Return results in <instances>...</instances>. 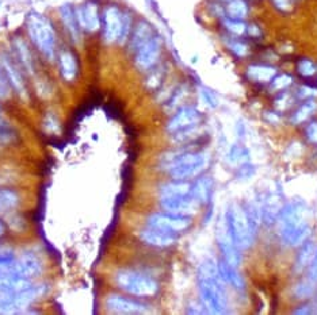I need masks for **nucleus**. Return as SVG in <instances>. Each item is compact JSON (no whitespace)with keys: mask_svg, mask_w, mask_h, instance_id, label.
Masks as SVG:
<instances>
[{"mask_svg":"<svg viewBox=\"0 0 317 315\" xmlns=\"http://www.w3.org/2000/svg\"><path fill=\"white\" fill-rule=\"evenodd\" d=\"M202 121L201 112L194 107H183L176 112L167 125V131L175 137L186 138L198 127Z\"/></svg>","mask_w":317,"mask_h":315,"instance_id":"8","label":"nucleus"},{"mask_svg":"<svg viewBox=\"0 0 317 315\" xmlns=\"http://www.w3.org/2000/svg\"><path fill=\"white\" fill-rule=\"evenodd\" d=\"M114 280L122 291L133 297L150 298L155 297L159 292V283L152 276H148L141 272L123 269V271L117 272Z\"/></svg>","mask_w":317,"mask_h":315,"instance_id":"7","label":"nucleus"},{"mask_svg":"<svg viewBox=\"0 0 317 315\" xmlns=\"http://www.w3.org/2000/svg\"><path fill=\"white\" fill-rule=\"evenodd\" d=\"M59 14H60V19L61 22H63L64 27L67 29L68 34L71 35L72 40L75 42L80 41V38H82V33H80V31H82V29L79 26L75 8L72 7V4H63L60 10H59Z\"/></svg>","mask_w":317,"mask_h":315,"instance_id":"20","label":"nucleus"},{"mask_svg":"<svg viewBox=\"0 0 317 315\" xmlns=\"http://www.w3.org/2000/svg\"><path fill=\"white\" fill-rule=\"evenodd\" d=\"M209 159L203 153H172L164 156L163 165L174 180H187L201 174L208 167Z\"/></svg>","mask_w":317,"mask_h":315,"instance_id":"5","label":"nucleus"},{"mask_svg":"<svg viewBox=\"0 0 317 315\" xmlns=\"http://www.w3.org/2000/svg\"><path fill=\"white\" fill-rule=\"evenodd\" d=\"M308 268H309V272H308V279H310L312 282L317 283V253Z\"/></svg>","mask_w":317,"mask_h":315,"instance_id":"40","label":"nucleus"},{"mask_svg":"<svg viewBox=\"0 0 317 315\" xmlns=\"http://www.w3.org/2000/svg\"><path fill=\"white\" fill-rule=\"evenodd\" d=\"M60 77L65 83H73L79 76V60L71 49H63L57 56Z\"/></svg>","mask_w":317,"mask_h":315,"instance_id":"16","label":"nucleus"},{"mask_svg":"<svg viewBox=\"0 0 317 315\" xmlns=\"http://www.w3.org/2000/svg\"><path fill=\"white\" fill-rule=\"evenodd\" d=\"M101 30L106 44L123 45L133 30L130 12L122 11L117 4H107L101 12Z\"/></svg>","mask_w":317,"mask_h":315,"instance_id":"3","label":"nucleus"},{"mask_svg":"<svg viewBox=\"0 0 317 315\" xmlns=\"http://www.w3.org/2000/svg\"><path fill=\"white\" fill-rule=\"evenodd\" d=\"M218 2H225V3H227L228 0H218Z\"/></svg>","mask_w":317,"mask_h":315,"instance_id":"46","label":"nucleus"},{"mask_svg":"<svg viewBox=\"0 0 317 315\" xmlns=\"http://www.w3.org/2000/svg\"><path fill=\"white\" fill-rule=\"evenodd\" d=\"M14 48H15L16 56H18L22 68H25L30 74L34 73L35 72V63H34L33 53H31L27 42L23 38H15L14 40Z\"/></svg>","mask_w":317,"mask_h":315,"instance_id":"24","label":"nucleus"},{"mask_svg":"<svg viewBox=\"0 0 317 315\" xmlns=\"http://www.w3.org/2000/svg\"><path fill=\"white\" fill-rule=\"evenodd\" d=\"M295 69H297V73H299L301 77H313L314 74L317 73V64L314 63L313 60L304 57V58H300L299 61H297Z\"/></svg>","mask_w":317,"mask_h":315,"instance_id":"31","label":"nucleus"},{"mask_svg":"<svg viewBox=\"0 0 317 315\" xmlns=\"http://www.w3.org/2000/svg\"><path fill=\"white\" fill-rule=\"evenodd\" d=\"M278 73V69L269 64H251L247 67V78L256 84H269Z\"/></svg>","mask_w":317,"mask_h":315,"instance_id":"19","label":"nucleus"},{"mask_svg":"<svg viewBox=\"0 0 317 315\" xmlns=\"http://www.w3.org/2000/svg\"><path fill=\"white\" fill-rule=\"evenodd\" d=\"M202 97L206 102V104H209L210 107H216L217 106V97L214 96V93L209 89H202Z\"/></svg>","mask_w":317,"mask_h":315,"instance_id":"39","label":"nucleus"},{"mask_svg":"<svg viewBox=\"0 0 317 315\" xmlns=\"http://www.w3.org/2000/svg\"><path fill=\"white\" fill-rule=\"evenodd\" d=\"M294 2H295V0H294Z\"/></svg>","mask_w":317,"mask_h":315,"instance_id":"47","label":"nucleus"},{"mask_svg":"<svg viewBox=\"0 0 317 315\" xmlns=\"http://www.w3.org/2000/svg\"><path fill=\"white\" fill-rule=\"evenodd\" d=\"M14 259H15V257H14V254H11V253H0V265H2V264L10 263V261H12Z\"/></svg>","mask_w":317,"mask_h":315,"instance_id":"43","label":"nucleus"},{"mask_svg":"<svg viewBox=\"0 0 317 315\" xmlns=\"http://www.w3.org/2000/svg\"><path fill=\"white\" fill-rule=\"evenodd\" d=\"M225 222L236 246L241 250L248 249L254 242L255 229L247 216L246 210L237 203H232L225 214Z\"/></svg>","mask_w":317,"mask_h":315,"instance_id":"6","label":"nucleus"},{"mask_svg":"<svg viewBox=\"0 0 317 315\" xmlns=\"http://www.w3.org/2000/svg\"><path fill=\"white\" fill-rule=\"evenodd\" d=\"M160 204L165 212L178 215H190L191 212H194L195 207L198 206V203L191 195L160 199Z\"/></svg>","mask_w":317,"mask_h":315,"instance_id":"17","label":"nucleus"},{"mask_svg":"<svg viewBox=\"0 0 317 315\" xmlns=\"http://www.w3.org/2000/svg\"><path fill=\"white\" fill-rule=\"evenodd\" d=\"M213 191V180L209 176L199 178L194 184H191V196L198 204H205L209 202Z\"/></svg>","mask_w":317,"mask_h":315,"instance_id":"23","label":"nucleus"},{"mask_svg":"<svg viewBox=\"0 0 317 315\" xmlns=\"http://www.w3.org/2000/svg\"><path fill=\"white\" fill-rule=\"evenodd\" d=\"M0 65L3 68L4 74H6V77H7L8 83L11 84L12 88L18 92L19 96L23 97V99H27L29 97V91H27L26 83H25V78H23L22 72H21L18 65L6 54L0 57Z\"/></svg>","mask_w":317,"mask_h":315,"instance_id":"14","label":"nucleus"},{"mask_svg":"<svg viewBox=\"0 0 317 315\" xmlns=\"http://www.w3.org/2000/svg\"><path fill=\"white\" fill-rule=\"evenodd\" d=\"M79 26L88 34L97 33L101 30V10L95 0H87L75 8Z\"/></svg>","mask_w":317,"mask_h":315,"instance_id":"11","label":"nucleus"},{"mask_svg":"<svg viewBox=\"0 0 317 315\" xmlns=\"http://www.w3.org/2000/svg\"><path fill=\"white\" fill-rule=\"evenodd\" d=\"M248 159H250L248 150L244 146H240V145H235L229 152V161L233 164L243 165V164H246L248 161Z\"/></svg>","mask_w":317,"mask_h":315,"instance_id":"35","label":"nucleus"},{"mask_svg":"<svg viewBox=\"0 0 317 315\" xmlns=\"http://www.w3.org/2000/svg\"><path fill=\"white\" fill-rule=\"evenodd\" d=\"M106 308L116 314H146L151 310L150 304L117 293L108 295L106 299Z\"/></svg>","mask_w":317,"mask_h":315,"instance_id":"12","label":"nucleus"},{"mask_svg":"<svg viewBox=\"0 0 317 315\" xmlns=\"http://www.w3.org/2000/svg\"><path fill=\"white\" fill-rule=\"evenodd\" d=\"M140 238L146 245L155 246V248H167L176 242V234L163 231V230L155 229L148 226L140 233Z\"/></svg>","mask_w":317,"mask_h":315,"instance_id":"18","label":"nucleus"},{"mask_svg":"<svg viewBox=\"0 0 317 315\" xmlns=\"http://www.w3.org/2000/svg\"><path fill=\"white\" fill-rule=\"evenodd\" d=\"M282 202L281 198L275 193H270L263 199V204H262V219H265L267 223H271L272 221H275L279 215L281 210H282Z\"/></svg>","mask_w":317,"mask_h":315,"instance_id":"25","label":"nucleus"},{"mask_svg":"<svg viewBox=\"0 0 317 315\" xmlns=\"http://www.w3.org/2000/svg\"><path fill=\"white\" fill-rule=\"evenodd\" d=\"M224 10L225 15L229 18L246 21L247 16L250 15V4L247 0H228Z\"/></svg>","mask_w":317,"mask_h":315,"instance_id":"26","label":"nucleus"},{"mask_svg":"<svg viewBox=\"0 0 317 315\" xmlns=\"http://www.w3.org/2000/svg\"><path fill=\"white\" fill-rule=\"evenodd\" d=\"M12 264H14L15 273L18 274L19 278L27 279V280L37 278L42 272L41 260L38 259L34 253L30 252L25 253L21 257L15 259Z\"/></svg>","mask_w":317,"mask_h":315,"instance_id":"15","label":"nucleus"},{"mask_svg":"<svg viewBox=\"0 0 317 315\" xmlns=\"http://www.w3.org/2000/svg\"><path fill=\"white\" fill-rule=\"evenodd\" d=\"M190 215H178L171 212H156L148 218V226L172 234H180L191 226Z\"/></svg>","mask_w":317,"mask_h":315,"instance_id":"9","label":"nucleus"},{"mask_svg":"<svg viewBox=\"0 0 317 315\" xmlns=\"http://www.w3.org/2000/svg\"><path fill=\"white\" fill-rule=\"evenodd\" d=\"M294 314H310V307L309 306H302V308L295 310Z\"/></svg>","mask_w":317,"mask_h":315,"instance_id":"44","label":"nucleus"},{"mask_svg":"<svg viewBox=\"0 0 317 315\" xmlns=\"http://www.w3.org/2000/svg\"><path fill=\"white\" fill-rule=\"evenodd\" d=\"M308 207L302 201H291L285 204L279 215V237L287 246H299L310 235L308 225Z\"/></svg>","mask_w":317,"mask_h":315,"instance_id":"1","label":"nucleus"},{"mask_svg":"<svg viewBox=\"0 0 317 315\" xmlns=\"http://www.w3.org/2000/svg\"><path fill=\"white\" fill-rule=\"evenodd\" d=\"M314 284L316 283L312 282L310 279H305V280L300 282L294 288L295 297L300 299H306V298L312 297L314 292Z\"/></svg>","mask_w":317,"mask_h":315,"instance_id":"34","label":"nucleus"},{"mask_svg":"<svg viewBox=\"0 0 317 315\" xmlns=\"http://www.w3.org/2000/svg\"><path fill=\"white\" fill-rule=\"evenodd\" d=\"M217 241H218V246L221 248V252H222L225 263H228L229 265L235 268L239 267V248L236 246L235 241H233V238H232L231 233H229V230H228L225 219L222 221L221 225H218V229H217Z\"/></svg>","mask_w":317,"mask_h":315,"instance_id":"13","label":"nucleus"},{"mask_svg":"<svg viewBox=\"0 0 317 315\" xmlns=\"http://www.w3.org/2000/svg\"><path fill=\"white\" fill-rule=\"evenodd\" d=\"M246 33L252 38H259L262 35V30H260V27L257 26V25H255V23H251V25H247Z\"/></svg>","mask_w":317,"mask_h":315,"instance_id":"42","label":"nucleus"},{"mask_svg":"<svg viewBox=\"0 0 317 315\" xmlns=\"http://www.w3.org/2000/svg\"><path fill=\"white\" fill-rule=\"evenodd\" d=\"M161 48H163V42H161L160 37L153 35L150 41H146L141 48H138L133 53L136 68L142 72L152 69L160 58Z\"/></svg>","mask_w":317,"mask_h":315,"instance_id":"10","label":"nucleus"},{"mask_svg":"<svg viewBox=\"0 0 317 315\" xmlns=\"http://www.w3.org/2000/svg\"><path fill=\"white\" fill-rule=\"evenodd\" d=\"M269 84L271 92H282L293 84V76L289 73H276L275 77L272 78Z\"/></svg>","mask_w":317,"mask_h":315,"instance_id":"32","label":"nucleus"},{"mask_svg":"<svg viewBox=\"0 0 317 315\" xmlns=\"http://www.w3.org/2000/svg\"><path fill=\"white\" fill-rule=\"evenodd\" d=\"M270 3L278 12L289 14L294 10V0H270Z\"/></svg>","mask_w":317,"mask_h":315,"instance_id":"36","label":"nucleus"},{"mask_svg":"<svg viewBox=\"0 0 317 315\" xmlns=\"http://www.w3.org/2000/svg\"><path fill=\"white\" fill-rule=\"evenodd\" d=\"M316 95H317V89L310 86H301L299 88V91H297V96H299L300 99H305V101H308L310 97L316 96Z\"/></svg>","mask_w":317,"mask_h":315,"instance_id":"37","label":"nucleus"},{"mask_svg":"<svg viewBox=\"0 0 317 315\" xmlns=\"http://www.w3.org/2000/svg\"><path fill=\"white\" fill-rule=\"evenodd\" d=\"M224 44L228 48V50H229L233 56L237 57V58H246V57L250 54V46H248V44L241 41L240 38L235 37V35H233V37L225 38Z\"/></svg>","mask_w":317,"mask_h":315,"instance_id":"28","label":"nucleus"},{"mask_svg":"<svg viewBox=\"0 0 317 315\" xmlns=\"http://www.w3.org/2000/svg\"><path fill=\"white\" fill-rule=\"evenodd\" d=\"M317 253V245L314 242H304V246L300 250L297 260H295V271L302 272L308 268L314 259Z\"/></svg>","mask_w":317,"mask_h":315,"instance_id":"27","label":"nucleus"},{"mask_svg":"<svg viewBox=\"0 0 317 315\" xmlns=\"http://www.w3.org/2000/svg\"><path fill=\"white\" fill-rule=\"evenodd\" d=\"M19 203L18 193L12 189H0V208L2 210H11Z\"/></svg>","mask_w":317,"mask_h":315,"instance_id":"33","label":"nucleus"},{"mask_svg":"<svg viewBox=\"0 0 317 315\" xmlns=\"http://www.w3.org/2000/svg\"><path fill=\"white\" fill-rule=\"evenodd\" d=\"M184 195H191V184L186 180H174V182L165 183L159 191L160 199L184 196Z\"/></svg>","mask_w":317,"mask_h":315,"instance_id":"22","label":"nucleus"},{"mask_svg":"<svg viewBox=\"0 0 317 315\" xmlns=\"http://www.w3.org/2000/svg\"><path fill=\"white\" fill-rule=\"evenodd\" d=\"M221 23L228 33L231 35H235V37H241L247 31V23L241 19H233L224 15V16H221Z\"/></svg>","mask_w":317,"mask_h":315,"instance_id":"29","label":"nucleus"},{"mask_svg":"<svg viewBox=\"0 0 317 315\" xmlns=\"http://www.w3.org/2000/svg\"><path fill=\"white\" fill-rule=\"evenodd\" d=\"M306 135L313 144H317V122L310 123L309 126L306 127Z\"/></svg>","mask_w":317,"mask_h":315,"instance_id":"41","label":"nucleus"},{"mask_svg":"<svg viewBox=\"0 0 317 315\" xmlns=\"http://www.w3.org/2000/svg\"><path fill=\"white\" fill-rule=\"evenodd\" d=\"M27 34L34 46L46 60L52 61L56 57L57 34L52 22L45 15L30 12L26 19Z\"/></svg>","mask_w":317,"mask_h":315,"instance_id":"4","label":"nucleus"},{"mask_svg":"<svg viewBox=\"0 0 317 315\" xmlns=\"http://www.w3.org/2000/svg\"><path fill=\"white\" fill-rule=\"evenodd\" d=\"M4 233H6V226H4V223L0 221V237H2Z\"/></svg>","mask_w":317,"mask_h":315,"instance_id":"45","label":"nucleus"},{"mask_svg":"<svg viewBox=\"0 0 317 315\" xmlns=\"http://www.w3.org/2000/svg\"><path fill=\"white\" fill-rule=\"evenodd\" d=\"M10 83H8L6 74H4L3 68L0 65V97H6L8 95V89H10Z\"/></svg>","mask_w":317,"mask_h":315,"instance_id":"38","label":"nucleus"},{"mask_svg":"<svg viewBox=\"0 0 317 315\" xmlns=\"http://www.w3.org/2000/svg\"><path fill=\"white\" fill-rule=\"evenodd\" d=\"M222 279L218 271V264L213 260H205L198 269V289L201 301L210 312L220 314L227 310L228 299Z\"/></svg>","mask_w":317,"mask_h":315,"instance_id":"2","label":"nucleus"},{"mask_svg":"<svg viewBox=\"0 0 317 315\" xmlns=\"http://www.w3.org/2000/svg\"><path fill=\"white\" fill-rule=\"evenodd\" d=\"M316 110H317L316 102L308 99V101L304 102V103H302L299 107V110L293 114V116H291V122L294 123V125L302 123L304 121L310 118V116L316 112Z\"/></svg>","mask_w":317,"mask_h":315,"instance_id":"30","label":"nucleus"},{"mask_svg":"<svg viewBox=\"0 0 317 315\" xmlns=\"http://www.w3.org/2000/svg\"><path fill=\"white\" fill-rule=\"evenodd\" d=\"M153 35H155L153 27L151 26L150 23L146 22V21H140V22L133 27L130 37L127 40V41H129V48H130L132 52L135 53L136 50H137L138 48H141L146 41H150Z\"/></svg>","mask_w":317,"mask_h":315,"instance_id":"21","label":"nucleus"}]
</instances>
